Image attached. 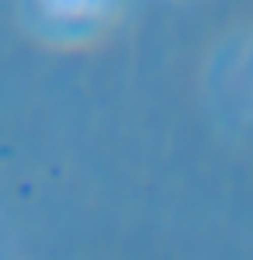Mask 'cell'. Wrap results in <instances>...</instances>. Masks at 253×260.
<instances>
[]
</instances>
